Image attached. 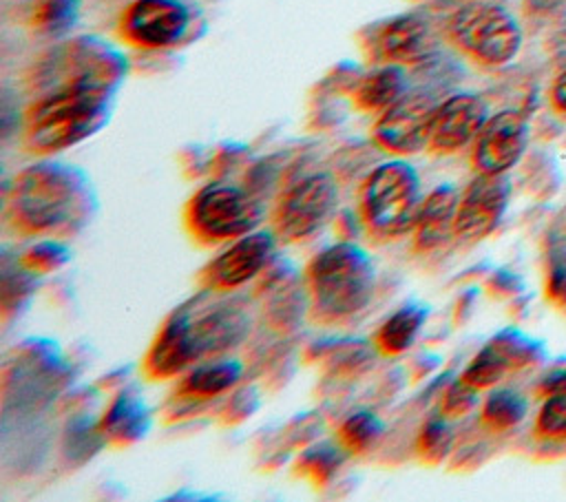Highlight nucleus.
<instances>
[{"label": "nucleus", "mask_w": 566, "mask_h": 502, "mask_svg": "<svg viewBox=\"0 0 566 502\" xmlns=\"http://www.w3.org/2000/svg\"><path fill=\"white\" fill-rule=\"evenodd\" d=\"M95 208L97 199L86 172L55 159L20 170L7 192V219L24 234H73Z\"/></svg>", "instance_id": "f257e3e1"}, {"label": "nucleus", "mask_w": 566, "mask_h": 502, "mask_svg": "<svg viewBox=\"0 0 566 502\" xmlns=\"http://www.w3.org/2000/svg\"><path fill=\"white\" fill-rule=\"evenodd\" d=\"M115 88L102 82L55 86L29 106L24 144L38 155H53L93 137L111 117Z\"/></svg>", "instance_id": "f03ea898"}, {"label": "nucleus", "mask_w": 566, "mask_h": 502, "mask_svg": "<svg viewBox=\"0 0 566 502\" xmlns=\"http://www.w3.org/2000/svg\"><path fill=\"white\" fill-rule=\"evenodd\" d=\"M310 305L318 321L336 323L360 314L374 296V261L354 241H338L312 257L305 270Z\"/></svg>", "instance_id": "7ed1b4c3"}, {"label": "nucleus", "mask_w": 566, "mask_h": 502, "mask_svg": "<svg viewBox=\"0 0 566 502\" xmlns=\"http://www.w3.org/2000/svg\"><path fill=\"white\" fill-rule=\"evenodd\" d=\"M360 219L378 239H398L413 230L422 192L418 170L407 159L378 164L360 186Z\"/></svg>", "instance_id": "20e7f679"}, {"label": "nucleus", "mask_w": 566, "mask_h": 502, "mask_svg": "<svg viewBox=\"0 0 566 502\" xmlns=\"http://www.w3.org/2000/svg\"><path fill=\"white\" fill-rule=\"evenodd\" d=\"M250 318L239 305H217L192 314L190 305L179 307L164 321V334L175 360L188 372L201 360L232 352L248 334Z\"/></svg>", "instance_id": "39448f33"}, {"label": "nucleus", "mask_w": 566, "mask_h": 502, "mask_svg": "<svg viewBox=\"0 0 566 502\" xmlns=\"http://www.w3.org/2000/svg\"><path fill=\"white\" fill-rule=\"evenodd\" d=\"M263 215V203L245 188L228 181H212L190 197L184 210V221L195 241L217 245L256 230Z\"/></svg>", "instance_id": "423d86ee"}, {"label": "nucleus", "mask_w": 566, "mask_h": 502, "mask_svg": "<svg viewBox=\"0 0 566 502\" xmlns=\"http://www.w3.org/2000/svg\"><path fill=\"white\" fill-rule=\"evenodd\" d=\"M449 38L473 60L502 66L511 62L522 44L517 20L500 4L469 2L449 20Z\"/></svg>", "instance_id": "0eeeda50"}, {"label": "nucleus", "mask_w": 566, "mask_h": 502, "mask_svg": "<svg viewBox=\"0 0 566 502\" xmlns=\"http://www.w3.org/2000/svg\"><path fill=\"white\" fill-rule=\"evenodd\" d=\"M338 184L329 172H310L296 179L272 212V230L279 241L296 243L314 237L334 215Z\"/></svg>", "instance_id": "6e6552de"}, {"label": "nucleus", "mask_w": 566, "mask_h": 502, "mask_svg": "<svg viewBox=\"0 0 566 502\" xmlns=\"http://www.w3.org/2000/svg\"><path fill=\"white\" fill-rule=\"evenodd\" d=\"M192 11L184 0H133L119 18V35L137 49H172L186 40Z\"/></svg>", "instance_id": "1a4fd4ad"}, {"label": "nucleus", "mask_w": 566, "mask_h": 502, "mask_svg": "<svg viewBox=\"0 0 566 502\" xmlns=\"http://www.w3.org/2000/svg\"><path fill=\"white\" fill-rule=\"evenodd\" d=\"M438 102L424 91H409L396 104L378 113L374 142L396 157H409L429 148V133Z\"/></svg>", "instance_id": "9d476101"}, {"label": "nucleus", "mask_w": 566, "mask_h": 502, "mask_svg": "<svg viewBox=\"0 0 566 502\" xmlns=\"http://www.w3.org/2000/svg\"><path fill=\"white\" fill-rule=\"evenodd\" d=\"M279 237L272 228H256L230 241L201 272L199 281L210 290H237L254 281L272 261Z\"/></svg>", "instance_id": "9b49d317"}, {"label": "nucleus", "mask_w": 566, "mask_h": 502, "mask_svg": "<svg viewBox=\"0 0 566 502\" xmlns=\"http://www.w3.org/2000/svg\"><path fill=\"white\" fill-rule=\"evenodd\" d=\"M511 184L504 175L480 172L460 195L453 234L462 241H480L491 234L504 217Z\"/></svg>", "instance_id": "f8f14e48"}, {"label": "nucleus", "mask_w": 566, "mask_h": 502, "mask_svg": "<svg viewBox=\"0 0 566 502\" xmlns=\"http://www.w3.org/2000/svg\"><path fill=\"white\" fill-rule=\"evenodd\" d=\"M526 139V119L517 111H500L491 115L473 142L475 170L486 175H504L520 161Z\"/></svg>", "instance_id": "ddd939ff"}, {"label": "nucleus", "mask_w": 566, "mask_h": 502, "mask_svg": "<svg viewBox=\"0 0 566 502\" xmlns=\"http://www.w3.org/2000/svg\"><path fill=\"white\" fill-rule=\"evenodd\" d=\"M489 119L486 104L475 93H455L440 102L433 113L429 148L438 155H451L475 142Z\"/></svg>", "instance_id": "4468645a"}, {"label": "nucleus", "mask_w": 566, "mask_h": 502, "mask_svg": "<svg viewBox=\"0 0 566 502\" xmlns=\"http://www.w3.org/2000/svg\"><path fill=\"white\" fill-rule=\"evenodd\" d=\"M369 53L380 62L411 66L424 62L433 53V38L429 24L413 15L400 13L371 27Z\"/></svg>", "instance_id": "2eb2a0df"}, {"label": "nucleus", "mask_w": 566, "mask_h": 502, "mask_svg": "<svg viewBox=\"0 0 566 502\" xmlns=\"http://www.w3.org/2000/svg\"><path fill=\"white\" fill-rule=\"evenodd\" d=\"M460 203V192L451 184L436 186L427 197H422L416 223H413V248L418 252H431L444 245L455 228V212Z\"/></svg>", "instance_id": "dca6fc26"}, {"label": "nucleus", "mask_w": 566, "mask_h": 502, "mask_svg": "<svg viewBox=\"0 0 566 502\" xmlns=\"http://www.w3.org/2000/svg\"><path fill=\"white\" fill-rule=\"evenodd\" d=\"M531 354L533 349L526 347V341L522 336L500 334L469 360L460 378L475 387L478 391L489 389L497 385L506 372L528 363Z\"/></svg>", "instance_id": "f3484780"}, {"label": "nucleus", "mask_w": 566, "mask_h": 502, "mask_svg": "<svg viewBox=\"0 0 566 502\" xmlns=\"http://www.w3.org/2000/svg\"><path fill=\"white\" fill-rule=\"evenodd\" d=\"M150 409L135 391L117 394L104 409L97 427L106 442L126 447L142 440L150 429Z\"/></svg>", "instance_id": "a211bd4d"}, {"label": "nucleus", "mask_w": 566, "mask_h": 502, "mask_svg": "<svg viewBox=\"0 0 566 502\" xmlns=\"http://www.w3.org/2000/svg\"><path fill=\"white\" fill-rule=\"evenodd\" d=\"M243 378V365L237 358H208L181 374L177 394L188 400H210L234 389Z\"/></svg>", "instance_id": "6ab92c4d"}, {"label": "nucleus", "mask_w": 566, "mask_h": 502, "mask_svg": "<svg viewBox=\"0 0 566 502\" xmlns=\"http://www.w3.org/2000/svg\"><path fill=\"white\" fill-rule=\"evenodd\" d=\"M409 93V82L405 66L382 62L360 75L354 84L352 97L354 104L365 113H382L391 104H396L402 95Z\"/></svg>", "instance_id": "aec40b11"}, {"label": "nucleus", "mask_w": 566, "mask_h": 502, "mask_svg": "<svg viewBox=\"0 0 566 502\" xmlns=\"http://www.w3.org/2000/svg\"><path fill=\"white\" fill-rule=\"evenodd\" d=\"M429 307L420 301H409L391 312L374 334V345L385 356H400L413 347L422 325L427 323Z\"/></svg>", "instance_id": "412c9836"}, {"label": "nucleus", "mask_w": 566, "mask_h": 502, "mask_svg": "<svg viewBox=\"0 0 566 502\" xmlns=\"http://www.w3.org/2000/svg\"><path fill=\"white\" fill-rule=\"evenodd\" d=\"M80 18V0H33L29 11L31 29L46 38L66 35Z\"/></svg>", "instance_id": "4be33fe9"}, {"label": "nucleus", "mask_w": 566, "mask_h": 502, "mask_svg": "<svg viewBox=\"0 0 566 502\" xmlns=\"http://www.w3.org/2000/svg\"><path fill=\"white\" fill-rule=\"evenodd\" d=\"M382 431H385L382 420L376 414L360 409V411L349 414L338 425L336 438L349 453H365L380 440Z\"/></svg>", "instance_id": "5701e85b"}, {"label": "nucleus", "mask_w": 566, "mask_h": 502, "mask_svg": "<svg viewBox=\"0 0 566 502\" xmlns=\"http://www.w3.org/2000/svg\"><path fill=\"white\" fill-rule=\"evenodd\" d=\"M524 414H526V400L522 398V394L509 387L493 389L482 405V420L486 427L495 431L515 427L524 418Z\"/></svg>", "instance_id": "b1692460"}, {"label": "nucleus", "mask_w": 566, "mask_h": 502, "mask_svg": "<svg viewBox=\"0 0 566 502\" xmlns=\"http://www.w3.org/2000/svg\"><path fill=\"white\" fill-rule=\"evenodd\" d=\"M345 451L347 449L340 442L338 445L318 442V445H314V447H310L307 451L301 453V458L296 462V469H298L301 475L312 478L316 484H325L340 469V464L345 460Z\"/></svg>", "instance_id": "393cba45"}, {"label": "nucleus", "mask_w": 566, "mask_h": 502, "mask_svg": "<svg viewBox=\"0 0 566 502\" xmlns=\"http://www.w3.org/2000/svg\"><path fill=\"white\" fill-rule=\"evenodd\" d=\"M453 445V429L444 416H431L416 440L418 456L427 462H440L449 456Z\"/></svg>", "instance_id": "a878e982"}, {"label": "nucleus", "mask_w": 566, "mask_h": 502, "mask_svg": "<svg viewBox=\"0 0 566 502\" xmlns=\"http://www.w3.org/2000/svg\"><path fill=\"white\" fill-rule=\"evenodd\" d=\"M33 290H35V272L24 268L18 257H15L13 268H9V261H4V268H2V312L9 314L11 310H20V305L29 301Z\"/></svg>", "instance_id": "bb28decb"}, {"label": "nucleus", "mask_w": 566, "mask_h": 502, "mask_svg": "<svg viewBox=\"0 0 566 502\" xmlns=\"http://www.w3.org/2000/svg\"><path fill=\"white\" fill-rule=\"evenodd\" d=\"M20 263L35 274H46L60 270L71 259V250L57 239H42L29 245L20 257Z\"/></svg>", "instance_id": "cd10ccee"}, {"label": "nucleus", "mask_w": 566, "mask_h": 502, "mask_svg": "<svg viewBox=\"0 0 566 502\" xmlns=\"http://www.w3.org/2000/svg\"><path fill=\"white\" fill-rule=\"evenodd\" d=\"M535 431L544 440H566V394H548L537 414Z\"/></svg>", "instance_id": "c85d7f7f"}, {"label": "nucleus", "mask_w": 566, "mask_h": 502, "mask_svg": "<svg viewBox=\"0 0 566 502\" xmlns=\"http://www.w3.org/2000/svg\"><path fill=\"white\" fill-rule=\"evenodd\" d=\"M475 396H478V389L471 387L469 383H464L462 378H458L444 391V398H442L444 416H462V414H467L475 405Z\"/></svg>", "instance_id": "c756f323"}, {"label": "nucleus", "mask_w": 566, "mask_h": 502, "mask_svg": "<svg viewBox=\"0 0 566 502\" xmlns=\"http://www.w3.org/2000/svg\"><path fill=\"white\" fill-rule=\"evenodd\" d=\"M548 287H551V294L555 301H566V268L564 265L553 268Z\"/></svg>", "instance_id": "7c9ffc66"}, {"label": "nucleus", "mask_w": 566, "mask_h": 502, "mask_svg": "<svg viewBox=\"0 0 566 502\" xmlns=\"http://www.w3.org/2000/svg\"><path fill=\"white\" fill-rule=\"evenodd\" d=\"M551 97H553V104H555V108L566 113V71H562V73L557 75V80L553 82V91H551Z\"/></svg>", "instance_id": "2f4dec72"}]
</instances>
